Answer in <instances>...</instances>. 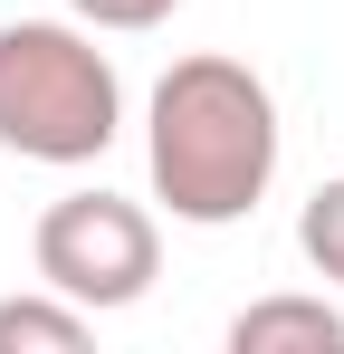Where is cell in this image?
<instances>
[{
  "instance_id": "cell-1",
  "label": "cell",
  "mask_w": 344,
  "mask_h": 354,
  "mask_svg": "<svg viewBox=\"0 0 344 354\" xmlns=\"http://www.w3.org/2000/svg\"><path fill=\"white\" fill-rule=\"evenodd\" d=\"M144 163H153V201L191 230H229L268 201L278 182V96L258 67L220 58H172L144 115Z\"/></svg>"
},
{
  "instance_id": "cell-2",
  "label": "cell",
  "mask_w": 344,
  "mask_h": 354,
  "mask_svg": "<svg viewBox=\"0 0 344 354\" xmlns=\"http://www.w3.org/2000/svg\"><path fill=\"white\" fill-rule=\"evenodd\" d=\"M124 134V77L67 19L0 29V144L29 163H96Z\"/></svg>"
},
{
  "instance_id": "cell-3",
  "label": "cell",
  "mask_w": 344,
  "mask_h": 354,
  "mask_svg": "<svg viewBox=\"0 0 344 354\" xmlns=\"http://www.w3.org/2000/svg\"><path fill=\"white\" fill-rule=\"evenodd\" d=\"M29 259H39V288L77 297L86 316H115V306H134V297L163 278V230L124 192H67V201L39 211Z\"/></svg>"
},
{
  "instance_id": "cell-4",
  "label": "cell",
  "mask_w": 344,
  "mask_h": 354,
  "mask_svg": "<svg viewBox=\"0 0 344 354\" xmlns=\"http://www.w3.org/2000/svg\"><path fill=\"white\" fill-rule=\"evenodd\" d=\"M229 354H344V316L325 297H258L229 316Z\"/></svg>"
},
{
  "instance_id": "cell-5",
  "label": "cell",
  "mask_w": 344,
  "mask_h": 354,
  "mask_svg": "<svg viewBox=\"0 0 344 354\" xmlns=\"http://www.w3.org/2000/svg\"><path fill=\"white\" fill-rule=\"evenodd\" d=\"M96 335V316L77 297H0V354H77Z\"/></svg>"
},
{
  "instance_id": "cell-6",
  "label": "cell",
  "mask_w": 344,
  "mask_h": 354,
  "mask_svg": "<svg viewBox=\"0 0 344 354\" xmlns=\"http://www.w3.org/2000/svg\"><path fill=\"white\" fill-rule=\"evenodd\" d=\"M296 249L316 259V278H335V288H344V173L306 192V211H296Z\"/></svg>"
},
{
  "instance_id": "cell-7",
  "label": "cell",
  "mask_w": 344,
  "mask_h": 354,
  "mask_svg": "<svg viewBox=\"0 0 344 354\" xmlns=\"http://www.w3.org/2000/svg\"><path fill=\"white\" fill-rule=\"evenodd\" d=\"M67 10H77L86 29H163L182 0H67Z\"/></svg>"
}]
</instances>
